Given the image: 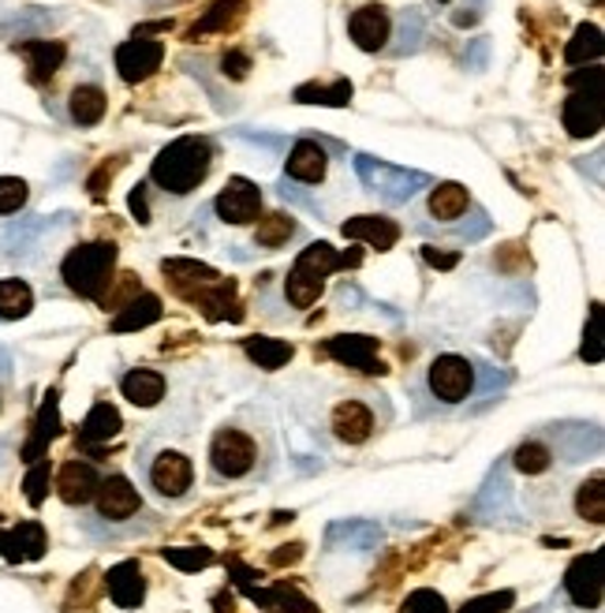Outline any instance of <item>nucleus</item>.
Segmentation results:
<instances>
[{
    "label": "nucleus",
    "instance_id": "15",
    "mask_svg": "<svg viewBox=\"0 0 605 613\" xmlns=\"http://www.w3.org/2000/svg\"><path fill=\"white\" fill-rule=\"evenodd\" d=\"M561 124L572 139H594L602 131V90L598 87H580L564 98L561 106Z\"/></svg>",
    "mask_w": 605,
    "mask_h": 613
},
{
    "label": "nucleus",
    "instance_id": "18",
    "mask_svg": "<svg viewBox=\"0 0 605 613\" xmlns=\"http://www.w3.org/2000/svg\"><path fill=\"white\" fill-rule=\"evenodd\" d=\"M326 355H333L340 366H352L359 374H385V363L377 360V341L366 333H344L326 341Z\"/></svg>",
    "mask_w": 605,
    "mask_h": 613
},
{
    "label": "nucleus",
    "instance_id": "2",
    "mask_svg": "<svg viewBox=\"0 0 605 613\" xmlns=\"http://www.w3.org/2000/svg\"><path fill=\"white\" fill-rule=\"evenodd\" d=\"M273 468H277V430L258 404H243L210 434V446H206V483L210 486L266 483Z\"/></svg>",
    "mask_w": 605,
    "mask_h": 613
},
{
    "label": "nucleus",
    "instance_id": "13",
    "mask_svg": "<svg viewBox=\"0 0 605 613\" xmlns=\"http://www.w3.org/2000/svg\"><path fill=\"white\" fill-rule=\"evenodd\" d=\"M561 591L569 595L575 610H598L602 606V550L580 554L569 572H564Z\"/></svg>",
    "mask_w": 605,
    "mask_h": 613
},
{
    "label": "nucleus",
    "instance_id": "27",
    "mask_svg": "<svg viewBox=\"0 0 605 613\" xmlns=\"http://www.w3.org/2000/svg\"><path fill=\"white\" fill-rule=\"evenodd\" d=\"M120 430H124V419H120V412L112 408L109 401H98L90 408L87 419H82V427H79V446H101V441L117 438Z\"/></svg>",
    "mask_w": 605,
    "mask_h": 613
},
{
    "label": "nucleus",
    "instance_id": "8",
    "mask_svg": "<svg viewBox=\"0 0 605 613\" xmlns=\"http://www.w3.org/2000/svg\"><path fill=\"white\" fill-rule=\"evenodd\" d=\"M120 248L112 240L75 243L61 262V281L72 296L90 299V304H109V288L117 281Z\"/></svg>",
    "mask_w": 605,
    "mask_h": 613
},
{
    "label": "nucleus",
    "instance_id": "10",
    "mask_svg": "<svg viewBox=\"0 0 605 613\" xmlns=\"http://www.w3.org/2000/svg\"><path fill=\"white\" fill-rule=\"evenodd\" d=\"M468 214H475V199L471 191L457 180L446 184H433L427 191V199L419 206V221H415V232H427V236H449L468 232Z\"/></svg>",
    "mask_w": 605,
    "mask_h": 613
},
{
    "label": "nucleus",
    "instance_id": "4",
    "mask_svg": "<svg viewBox=\"0 0 605 613\" xmlns=\"http://www.w3.org/2000/svg\"><path fill=\"white\" fill-rule=\"evenodd\" d=\"M217 165V146L206 135H179L150 162V180L165 199H191L206 187Z\"/></svg>",
    "mask_w": 605,
    "mask_h": 613
},
{
    "label": "nucleus",
    "instance_id": "24",
    "mask_svg": "<svg viewBox=\"0 0 605 613\" xmlns=\"http://www.w3.org/2000/svg\"><path fill=\"white\" fill-rule=\"evenodd\" d=\"M254 248H262V251H280V248H288L292 240H299L302 229H299V221L292 214H262L258 221H254Z\"/></svg>",
    "mask_w": 605,
    "mask_h": 613
},
{
    "label": "nucleus",
    "instance_id": "30",
    "mask_svg": "<svg viewBox=\"0 0 605 613\" xmlns=\"http://www.w3.org/2000/svg\"><path fill=\"white\" fill-rule=\"evenodd\" d=\"M34 310V288L23 277H0V322H19Z\"/></svg>",
    "mask_w": 605,
    "mask_h": 613
},
{
    "label": "nucleus",
    "instance_id": "31",
    "mask_svg": "<svg viewBox=\"0 0 605 613\" xmlns=\"http://www.w3.org/2000/svg\"><path fill=\"white\" fill-rule=\"evenodd\" d=\"M243 352H248L262 371H280V366L296 355V348L285 341H273V337H248V341H243Z\"/></svg>",
    "mask_w": 605,
    "mask_h": 613
},
{
    "label": "nucleus",
    "instance_id": "38",
    "mask_svg": "<svg viewBox=\"0 0 605 613\" xmlns=\"http://www.w3.org/2000/svg\"><path fill=\"white\" fill-rule=\"evenodd\" d=\"M598 322H602V310H598V304H594L591 322H587V329H583V348H580V355L587 363H602V329H598Z\"/></svg>",
    "mask_w": 605,
    "mask_h": 613
},
{
    "label": "nucleus",
    "instance_id": "20",
    "mask_svg": "<svg viewBox=\"0 0 605 613\" xmlns=\"http://www.w3.org/2000/svg\"><path fill=\"white\" fill-rule=\"evenodd\" d=\"M285 176L296 184H321L329 176V154L318 139H299L285 157Z\"/></svg>",
    "mask_w": 605,
    "mask_h": 613
},
{
    "label": "nucleus",
    "instance_id": "23",
    "mask_svg": "<svg viewBox=\"0 0 605 613\" xmlns=\"http://www.w3.org/2000/svg\"><path fill=\"white\" fill-rule=\"evenodd\" d=\"M344 236H348V240H363L366 248L389 251L393 243L400 240V225L389 221V217L363 214V217H352V221H344Z\"/></svg>",
    "mask_w": 605,
    "mask_h": 613
},
{
    "label": "nucleus",
    "instance_id": "12",
    "mask_svg": "<svg viewBox=\"0 0 605 613\" xmlns=\"http://www.w3.org/2000/svg\"><path fill=\"white\" fill-rule=\"evenodd\" d=\"M213 214L221 217L224 225H232V229L254 225L262 217V187L251 184L248 176H229L213 199Z\"/></svg>",
    "mask_w": 605,
    "mask_h": 613
},
{
    "label": "nucleus",
    "instance_id": "29",
    "mask_svg": "<svg viewBox=\"0 0 605 613\" xmlns=\"http://www.w3.org/2000/svg\"><path fill=\"white\" fill-rule=\"evenodd\" d=\"M572 508H575V516L591 527H598L605 521V479H602V471H594L591 479H583V483L575 486Z\"/></svg>",
    "mask_w": 605,
    "mask_h": 613
},
{
    "label": "nucleus",
    "instance_id": "43",
    "mask_svg": "<svg viewBox=\"0 0 605 613\" xmlns=\"http://www.w3.org/2000/svg\"><path fill=\"white\" fill-rule=\"evenodd\" d=\"M0 404H4V401H0Z\"/></svg>",
    "mask_w": 605,
    "mask_h": 613
},
{
    "label": "nucleus",
    "instance_id": "42",
    "mask_svg": "<svg viewBox=\"0 0 605 613\" xmlns=\"http://www.w3.org/2000/svg\"><path fill=\"white\" fill-rule=\"evenodd\" d=\"M438 4H449V0H438Z\"/></svg>",
    "mask_w": 605,
    "mask_h": 613
},
{
    "label": "nucleus",
    "instance_id": "36",
    "mask_svg": "<svg viewBox=\"0 0 605 613\" xmlns=\"http://www.w3.org/2000/svg\"><path fill=\"white\" fill-rule=\"evenodd\" d=\"M31 199V187L26 180H19V176H0V217L8 214H19Z\"/></svg>",
    "mask_w": 605,
    "mask_h": 613
},
{
    "label": "nucleus",
    "instance_id": "5",
    "mask_svg": "<svg viewBox=\"0 0 605 613\" xmlns=\"http://www.w3.org/2000/svg\"><path fill=\"white\" fill-rule=\"evenodd\" d=\"M393 401L382 390H344L326 408V434L340 449H363L393 423Z\"/></svg>",
    "mask_w": 605,
    "mask_h": 613
},
{
    "label": "nucleus",
    "instance_id": "25",
    "mask_svg": "<svg viewBox=\"0 0 605 613\" xmlns=\"http://www.w3.org/2000/svg\"><path fill=\"white\" fill-rule=\"evenodd\" d=\"M19 53L26 56V68H31L34 83L53 79V75L64 68V61H68V45L64 42H42V37H37V42L19 45Z\"/></svg>",
    "mask_w": 605,
    "mask_h": 613
},
{
    "label": "nucleus",
    "instance_id": "34",
    "mask_svg": "<svg viewBox=\"0 0 605 613\" xmlns=\"http://www.w3.org/2000/svg\"><path fill=\"white\" fill-rule=\"evenodd\" d=\"M165 561L176 565V569H184V572H198V569H210L217 558H213V550H206V546H173V550H165Z\"/></svg>",
    "mask_w": 605,
    "mask_h": 613
},
{
    "label": "nucleus",
    "instance_id": "33",
    "mask_svg": "<svg viewBox=\"0 0 605 613\" xmlns=\"http://www.w3.org/2000/svg\"><path fill=\"white\" fill-rule=\"evenodd\" d=\"M243 12V0H217V4L206 12L202 23H195L191 37H202V34H213V31H224V26H232V19Z\"/></svg>",
    "mask_w": 605,
    "mask_h": 613
},
{
    "label": "nucleus",
    "instance_id": "41",
    "mask_svg": "<svg viewBox=\"0 0 605 613\" xmlns=\"http://www.w3.org/2000/svg\"><path fill=\"white\" fill-rule=\"evenodd\" d=\"M224 75L232 72V79H243V75H248V68H251V61L243 53H224Z\"/></svg>",
    "mask_w": 605,
    "mask_h": 613
},
{
    "label": "nucleus",
    "instance_id": "21",
    "mask_svg": "<svg viewBox=\"0 0 605 613\" xmlns=\"http://www.w3.org/2000/svg\"><path fill=\"white\" fill-rule=\"evenodd\" d=\"M109 599L117 602L120 610H139L146 602V572L139 561H120L109 569Z\"/></svg>",
    "mask_w": 605,
    "mask_h": 613
},
{
    "label": "nucleus",
    "instance_id": "3",
    "mask_svg": "<svg viewBox=\"0 0 605 613\" xmlns=\"http://www.w3.org/2000/svg\"><path fill=\"white\" fill-rule=\"evenodd\" d=\"M602 452L598 423H546L542 430L527 434L513 449V468L519 475H550L557 468H572Z\"/></svg>",
    "mask_w": 605,
    "mask_h": 613
},
{
    "label": "nucleus",
    "instance_id": "28",
    "mask_svg": "<svg viewBox=\"0 0 605 613\" xmlns=\"http://www.w3.org/2000/svg\"><path fill=\"white\" fill-rule=\"evenodd\" d=\"M161 315H165L161 299L150 296V292H139V296L128 299V304L120 307V315L112 318V333H131V329H146V326H154Z\"/></svg>",
    "mask_w": 605,
    "mask_h": 613
},
{
    "label": "nucleus",
    "instance_id": "17",
    "mask_svg": "<svg viewBox=\"0 0 605 613\" xmlns=\"http://www.w3.org/2000/svg\"><path fill=\"white\" fill-rule=\"evenodd\" d=\"M101 486V471L90 460H68L56 471V497L68 508H87Z\"/></svg>",
    "mask_w": 605,
    "mask_h": 613
},
{
    "label": "nucleus",
    "instance_id": "26",
    "mask_svg": "<svg viewBox=\"0 0 605 613\" xmlns=\"http://www.w3.org/2000/svg\"><path fill=\"white\" fill-rule=\"evenodd\" d=\"M382 543V527L374 521H340V524H329L326 532V546H333V550H374V546Z\"/></svg>",
    "mask_w": 605,
    "mask_h": 613
},
{
    "label": "nucleus",
    "instance_id": "1",
    "mask_svg": "<svg viewBox=\"0 0 605 613\" xmlns=\"http://www.w3.org/2000/svg\"><path fill=\"white\" fill-rule=\"evenodd\" d=\"M415 423H463L497 408L513 390V374L479 352H433L404 379Z\"/></svg>",
    "mask_w": 605,
    "mask_h": 613
},
{
    "label": "nucleus",
    "instance_id": "22",
    "mask_svg": "<svg viewBox=\"0 0 605 613\" xmlns=\"http://www.w3.org/2000/svg\"><path fill=\"white\" fill-rule=\"evenodd\" d=\"M120 393L128 397V404L135 408H157L161 401L168 397V379L154 366H131V371L120 379Z\"/></svg>",
    "mask_w": 605,
    "mask_h": 613
},
{
    "label": "nucleus",
    "instance_id": "39",
    "mask_svg": "<svg viewBox=\"0 0 605 613\" xmlns=\"http://www.w3.org/2000/svg\"><path fill=\"white\" fill-rule=\"evenodd\" d=\"M404 613H449V606H446V599H441L438 591L419 588V591H411V595L404 599Z\"/></svg>",
    "mask_w": 605,
    "mask_h": 613
},
{
    "label": "nucleus",
    "instance_id": "32",
    "mask_svg": "<svg viewBox=\"0 0 605 613\" xmlns=\"http://www.w3.org/2000/svg\"><path fill=\"white\" fill-rule=\"evenodd\" d=\"M602 56V31L594 23H583L575 26V37L569 42V50H564V61L569 64H587V61H598Z\"/></svg>",
    "mask_w": 605,
    "mask_h": 613
},
{
    "label": "nucleus",
    "instance_id": "35",
    "mask_svg": "<svg viewBox=\"0 0 605 613\" xmlns=\"http://www.w3.org/2000/svg\"><path fill=\"white\" fill-rule=\"evenodd\" d=\"M296 101H321V106H348L352 101V83L337 79L333 87H299Z\"/></svg>",
    "mask_w": 605,
    "mask_h": 613
},
{
    "label": "nucleus",
    "instance_id": "9",
    "mask_svg": "<svg viewBox=\"0 0 605 613\" xmlns=\"http://www.w3.org/2000/svg\"><path fill=\"white\" fill-rule=\"evenodd\" d=\"M359 254H337L329 243H310V248L299 251L296 266L288 270L285 277V304L296 307V310H307L315 307L321 299V292H326V277L340 266H355Z\"/></svg>",
    "mask_w": 605,
    "mask_h": 613
},
{
    "label": "nucleus",
    "instance_id": "19",
    "mask_svg": "<svg viewBox=\"0 0 605 613\" xmlns=\"http://www.w3.org/2000/svg\"><path fill=\"white\" fill-rule=\"evenodd\" d=\"M161 273H165V281L173 285L184 299H195L202 296L206 288H213L217 281H221V273L202 266V262H191V259H165L161 262Z\"/></svg>",
    "mask_w": 605,
    "mask_h": 613
},
{
    "label": "nucleus",
    "instance_id": "11",
    "mask_svg": "<svg viewBox=\"0 0 605 613\" xmlns=\"http://www.w3.org/2000/svg\"><path fill=\"white\" fill-rule=\"evenodd\" d=\"M400 34V23H396L393 8L385 4H363L348 15V37L359 53L371 56H396L393 53V37Z\"/></svg>",
    "mask_w": 605,
    "mask_h": 613
},
{
    "label": "nucleus",
    "instance_id": "37",
    "mask_svg": "<svg viewBox=\"0 0 605 613\" xmlns=\"http://www.w3.org/2000/svg\"><path fill=\"white\" fill-rule=\"evenodd\" d=\"M516 606V591H490V595H479L471 602H463L457 613H505Z\"/></svg>",
    "mask_w": 605,
    "mask_h": 613
},
{
    "label": "nucleus",
    "instance_id": "16",
    "mask_svg": "<svg viewBox=\"0 0 605 613\" xmlns=\"http://www.w3.org/2000/svg\"><path fill=\"white\" fill-rule=\"evenodd\" d=\"M106 112H109V94H106V87H101L98 75H94V79H79L68 90V98H64V117H68V124H75V128L101 124Z\"/></svg>",
    "mask_w": 605,
    "mask_h": 613
},
{
    "label": "nucleus",
    "instance_id": "6",
    "mask_svg": "<svg viewBox=\"0 0 605 613\" xmlns=\"http://www.w3.org/2000/svg\"><path fill=\"white\" fill-rule=\"evenodd\" d=\"M135 468H139V479H143V486L150 490V497H157V502L165 505V508L187 505L195 497V486H198L195 460L187 457L184 449L165 446V441L150 438L146 446L139 449Z\"/></svg>",
    "mask_w": 605,
    "mask_h": 613
},
{
    "label": "nucleus",
    "instance_id": "14",
    "mask_svg": "<svg viewBox=\"0 0 605 613\" xmlns=\"http://www.w3.org/2000/svg\"><path fill=\"white\" fill-rule=\"evenodd\" d=\"M161 61H165V42H157V37H131V42L117 45V56H112L117 75L128 87L146 83L161 68Z\"/></svg>",
    "mask_w": 605,
    "mask_h": 613
},
{
    "label": "nucleus",
    "instance_id": "7",
    "mask_svg": "<svg viewBox=\"0 0 605 613\" xmlns=\"http://www.w3.org/2000/svg\"><path fill=\"white\" fill-rule=\"evenodd\" d=\"M146 513V502L139 494V486L131 483L124 471H112V475H101V486L90 502L87 516V532L101 535V539H117V535H135L139 521Z\"/></svg>",
    "mask_w": 605,
    "mask_h": 613
},
{
    "label": "nucleus",
    "instance_id": "40",
    "mask_svg": "<svg viewBox=\"0 0 605 613\" xmlns=\"http://www.w3.org/2000/svg\"><path fill=\"white\" fill-rule=\"evenodd\" d=\"M45 479H50V468L45 464H37L31 475H26V502L31 505H42V497H45Z\"/></svg>",
    "mask_w": 605,
    "mask_h": 613
}]
</instances>
